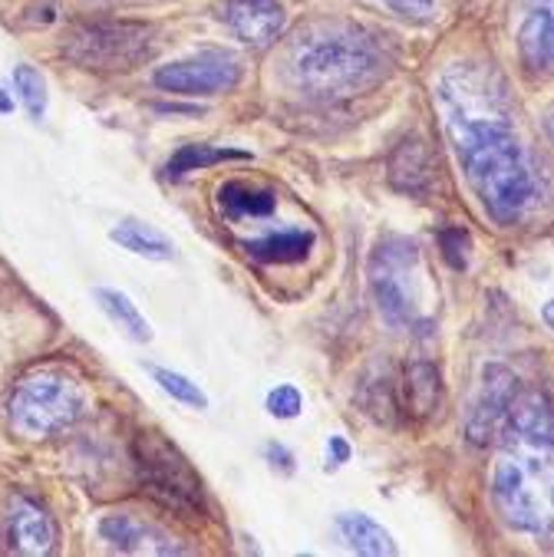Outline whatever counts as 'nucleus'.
<instances>
[{"label":"nucleus","mask_w":554,"mask_h":557,"mask_svg":"<svg viewBox=\"0 0 554 557\" xmlns=\"http://www.w3.org/2000/svg\"><path fill=\"white\" fill-rule=\"evenodd\" d=\"M403 396H406V412L416 419H432L442 406V376L432 363L416 360L403 373Z\"/></svg>","instance_id":"obj_15"},{"label":"nucleus","mask_w":554,"mask_h":557,"mask_svg":"<svg viewBox=\"0 0 554 557\" xmlns=\"http://www.w3.org/2000/svg\"><path fill=\"white\" fill-rule=\"evenodd\" d=\"M291 66L297 83L313 96H347L377 79L380 57L360 34L334 27L300 37Z\"/></svg>","instance_id":"obj_3"},{"label":"nucleus","mask_w":554,"mask_h":557,"mask_svg":"<svg viewBox=\"0 0 554 557\" xmlns=\"http://www.w3.org/2000/svg\"><path fill=\"white\" fill-rule=\"evenodd\" d=\"M442 102L450 106L446 126L456 143L459 162L469 172V182L498 221H515L531 201L534 182L508 120L495 113H469L450 96H442Z\"/></svg>","instance_id":"obj_2"},{"label":"nucleus","mask_w":554,"mask_h":557,"mask_svg":"<svg viewBox=\"0 0 554 557\" xmlns=\"http://www.w3.org/2000/svg\"><path fill=\"white\" fill-rule=\"evenodd\" d=\"M390 182L399 191L422 195L432 182V159L422 139H403L396 152L390 156Z\"/></svg>","instance_id":"obj_14"},{"label":"nucleus","mask_w":554,"mask_h":557,"mask_svg":"<svg viewBox=\"0 0 554 557\" xmlns=\"http://www.w3.org/2000/svg\"><path fill=\"white\" fill-rule=\"evenodd\" d=\"M413 261H416V248L406 242H386L373 255V264H370L373 294L390 326H403L413 320V290L406 284V271Z\"/></svg>","instance_id":"obj_8"},{"label":"nucleus","mask_w":554,"mask_h":557,"mask_svg":"<svg viewBox=\"0 0 554 557\" xmlns=\"http://www.w3.org/2000/svg\"><path fill=\"white\" fill-rule=\"evenodd\" d=\"M544 320H547V323L554 326V300H551V304L544 307Z\"/></svg>","instance_id":"obj_30"},{"label":"nucleus","mask_w":554,"mask_h":557,"mask_svg":"<svg viewBox=\"0 0 554 557\" xmlns=\"http://www.w3.org/2000/svg\"><path fill=\"white\" fill-rule=\"evenodd\" d=\"M304 409V399L294 386H278L268 393V412L278 416V419H297Z\"/></svg>","instance_id":"obj_25"},{"label":"nucleus","mask_w":554,"mask_h":557,"mask_svg":"<svg viewBox=\"0 0 554 557\" xmlns=\"http://www.w3.org/2000/svg\"><path fill=\"white\" fill-rule=\"evenodd\" d=\"M83 412V389L63 373L27 376L11 396V425L24 438L66 432Z\"/></svg>","instance_id":"obj_5"},{"label":"nucleus","mask_w":554,"mask_h":557,"mask_svg":"<svg viewBox=\"0 0 554 557\" xmlns=\"http://www.w3.org/2000/svg\"><path fill=\"white\" fill-rule=\"evenodd\" d=\"M386 4L399 17H413V21H429L435 14V0H386Z\"/></svg>","instance_id":"obj_26"},{"label":"nucleus","mask_w":554,"mask_h":557,"mask_svg":"<svg viewBox=\"0 0 554 557\" xmlns=\"http://www.w3.org/2000/svg\"><path fill=\"white\" fill-rule=\"evenodd\" d=\"M242 79V63L225 50H201L188 60H175L156 70L152 83L175 96H218L235 89Z\"/></svg>","instance_id":"obj_7"},{"label":"nucleus","mask_w":554,"mask_h":557,"mask_svg":"<svg viewBox=\"0 0 554 557\" xmlns=\"http://www.w3.org/2000/svg\"><path fill=\"white\" fill-rule=\"evenodd\" d=\"M327 453H334V466H341V462H347V459H350L347 442H344V438H337V435L327 442Z\"/></svg>","instance_id":"obj_28"},{"label":"nucleus","mask_w":554,"mask_h":557,"mask_svg":"<svg viewBox=\"0 0 554 557\" xmlns=\"http://www.w3.org/2000/svg\"><path fill=\"white\" fill-rule=\"evenodd\" d=\"M14 86L21 92V102L27 106L30 120H44L47 116V83H44L40 70H34L27 63L17 66L14 70Z\"/></svg>","instance_id":"obj_22"},{"label":"nucleus","mask_w":554,"mask_h":557,"mask_svg":"<svg viewBox=\"0 0 554 557\" xmlns=\"http://www.w3.org/2000/svg\"><path fill=\"white\" fill-rule=\"evenodd\" d=\"M99 537L123 554H149V557L185 554V547H178L165 531H159L156 524H146L139 518H130V515H106L99 521Z\"/></svg>","instance_id":"obj_10"},{"label":"nucleus","mask_w":554,"mask_h":557,"mask_svg":"<svg viewBox=\"0 0 554 557\" xmlns=\"http://www.w3.org/2000/svg\"><path fill=\"white\" fill-rule=\"evenodd\" d=\"M337 528L344 534V541L357 550V554H370V557H393L396 554V544L390 537L386 528H380L373 518L360 515V511H347L337 518Z\"/></svg>","instance_id":"obj_19"},{"label":"nucleus","mask_w":554,"mask_h":557,"mask_svg":"<svg viewBox=\"0 0 554 557\" xmlns=\"http://www.w3.org/2000/svg\"><path fill=\"white\" fill-rule=\"evenodd\" d=\"M439 245H442V258H446L456 271H463L469 264V235L463 228L439 232Z\"/></svg>","instance_id":"obj_24"},{"label":"nucleus","mask_w":554,"mask_h":557,"mask_svg":"<svg viewBox=\"0 0 554 557\" xmlns=\"http://www.w3.org/2000/svg\"><path fill=\"white\" fill-rule=\"evenodd\" d=\"M313 248V232H278V235H268V238H258V242H248L245 251L264 264H294V261H304Z\"/></svg>","instance_id":"obj_20"},{"label":"nucleus","mask_w":554,"mask_h":557,"mask_svg":"<svg viewBox=\"0 0 554 557\" xmlns=\"http://www.w3.org/2000/svg\"><path fill=\"white\" fill-rule=\"evenodd\" d=\"M133 456L139 469V485L149 498L185 518L201 515V479L172 442H165L159 432H143L136 435Z\"/></svg>","instance_id":"obj_4"},{"label":"nucleus","mask_w":554,"mask_h":557,"mask_svg":"<svg viewBox=\"0 0 554 557\" xmlns=\"http://www.w3.org/2000/svg\"><path fill=\"white\" fill-rule=\"evenodd\" d=\"M57 544V528L53 518L30 498H14L11 505V547L27 557L50 554Z\"/></svg>","instance_id":"obj_12"},{"label":"nucleus","mask_w":554,"mask_h":557,"mask_svg":"<svg viewBox=\"0 0 554 557\" xmlns=\"http://www.w3.org/2000/svg\"><path fill=\"white\" fill-rule=\"evenodd\" d=\"M0 113H14V102L4 89H0Z\"/></svg>","instance_id":"obj_29"},{"label":"nucleus","mask_w":554,"mask_h":557,"mask_svg":"<svg viewBox=\"0 0 554 557\" xmlns=\"http://www.w3.org/2000/svg\"><path fill=\"white\" fill-rule=\"evenodd\" d=\"M268 459H271V466H274V469H281L284 475H287V472H294L291 453L284 449V445H274V442H271V445H268Z\"/></svg>","instance_id":"obj_27"},{"label":"nucleus","mask_w":554,"mask_h":557,"mask_svg":"<svg viewBox=\"0 0 554 557\" xmlns=\"http://www.w3.org/2000/svg\"><path fill=\"white\" fill-rule=\"evenodd\" d=\"M149 373H152V380L159 383V389L169 393L172 399H178V403H185V406H192V409H208V396H205V393L198 389V383H192L188 376L172 373V370H162V367H149Z\"/></svg>","instance_id":"obj_23"},{"label":"nucleus","mask_w":554,"mask_h":557,"mask_svg":"<svg viewBox=\"0 0 554 557\" xmlns=\"http://www.w3.org/2000/svg\"><path fill=\"white\" fill-rule=\"evenodd\" d=\"M512 406H515V376L505 367H489L466 422L469 438L476 445H489L498 435V429L508 422Z\"/></svg>","instance_id":"obj_9"},{"label":"nucleus","mask_w":554,"mask_h":557,"mask_svg":"<svg viewBox=\"0 0 554 557\" xmlns=\"http://www.w3.org/2000/svg\"><path fill=\"white\" fill-rule=\"evenodd\" d=\"M218 208L225 218L242 221V218H268L278 208V195L271 188L245 185V182H229L218 188Z\"/></svg>","instance_id":"obj_16"},{"label":"nucleus","mask_w":554,"mask_h":557,"mask_svg":"<svg viewBox=\"0 0 554 557\" xmlns=\"http://www.w3.org/2000/svg\"><path fill=\"white\" fill-rule=\"evenodd\" d=\"M518 44L528 66H554V0H528Z\"/></svg>","instance_id":"obj_13"},{"label":"nucleus","mask_w":554,"mask_h":557,"mask_svg":"<svg viewBox=\"0 0 554 557\" xmlns=\"http://www.w3.org/2000/svg\"><path fill=\"white\" fill-rule=\"evenodd\" d=\"M93 297H96V304H99V310L113 320L130 341H136V344H149L152 341V326H149V320L139 313V307L123 294V290H113V287H96L93 290Z\"/></svg>","instance_id":"obj_18"},{"label":"nucleus","mask_w":554,"mask_h":557,"mask_svg":"<svg viewBox=\"0 0 554 557\" xmlns=\"http://www.w3.org/2000/svg\"><path fill=\"white\" fill-rule=\"evenodd\" d=\"M495 502L521 531L554 528V422L541 396L508 412L505 449L495 469Z\"/></svg>","instance_id":"obj_1"},{"label":"nucleus","mask_w":554,"mask_h":557,"mask_svg":"<svg viewBox=\"0 0 554 557\" xmlns=\"http://www.w3.org/2000/svg\"><path fill=\"white\" fill-rule=\"evenodd\" d=\"M156 30L133 21H96V24H76L66 37V60H73L83 70L99 73H120L139 66L152 53Z\"/></svg>","instance_id":"obj_6"},{"label":"nucleus","mask_w":554,"mask_h":557,"mask_svg":"<svg viewBox=\"0 0 554 557\" xmlns=\"http://www.w3.org/2000/svg\"><path fill=\"white\" fill-rule=\"evenodd\" d=\"M245 162L251 159V152H242V149H221V146H182L172 162H169V178H182L188 172H198V169H208V165H218V162Z\"/></svg>","instance_id":"obj_21"},{"label":"nucleus","mask_w":554,"mask_h":557,"mask_svg":"<svg viewBox=\"0 0 554 557\" xmlns=\"http://www.w3.org/2000/svg\"><path fill=\"white\" fill-rule=\"evenodd\" d=\"M109 238H113L120 248L146 258V261H172L175 258V245L162 232H156L152 225H146V221L126 218V221H120L113 232H109Z\"/></svg>","instance_id":"obj_17"},{"label":"nucleus","mask_w":554,"mask_h":557,"mask_svg":"<svg viewBox=\"0 0 554 557\" xmlns=\"http://www.w3.org/2000/svg\"><path fill=\"white\" fill-rule=\"evenodd\" d=\"M221 17L238 40L255 47H268L287 24L281 0H229Z\"/></svg>","instance_id":"obj_11"}]
</instances>
